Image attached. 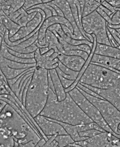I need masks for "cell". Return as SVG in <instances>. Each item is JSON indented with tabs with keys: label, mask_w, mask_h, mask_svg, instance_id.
<instances>
[{
	"label": "cell",
	"mask_w": 120,
	"mask_h": 147,
	"mask_svg": "<svg viewBox=\"0 0 120 147\" xmlns=\"http://www.w3.org/2000/svg\"><path fill=\"white\" fill-rule=\"evenodd\" d=\"M40 115L59 122L80 125L92 122L67 93L65 99L59 101L56 93L49 88L46 105Z\"/></svg>",
	"instance_id": "6da1fadb"
},
{
	"label": "cell",
	"mask_w": 120,
	"mask_h": 147,
	"mask_svg": "<svg viewBox=\"0 0 120 147\" xmlns=\"http://www.w3.org/2000/svg\"><path fill=\"white\" fill-rule=\"evenodd\" d=\"M48 94V71L36 67L28 87L24 104L33 118L40 115L44 109Z\"/></svg>",
	"instance_id": "7a4b0ae2"
},
{
	"label": "cell",
	"mask_w": 120,
	"mask_h": 147,
	"mask_svg": "<svg viewBox=\"0 0 120 147\" xmlns=\"http://www.w3.org/2000/svg\"><path fill=\"white\" fill-rule=\"evenodd\" d=\"M0 126L10 133L19 145L34 141L38 143L42 138L31 125L8 104L0 112Z\"/></svg>",
	"instance_id": "3957f363"
},
{
	"label": "cell",
	"mask_w": 120,
	"mask_h": 147,
	"mask_svg": "<svg viewBox=\"0 0 120 147\" xmlns=\"http://www.w3.org/2000/svg\"><path fill=\"white\" fill-rule=\"evenodd\" d=\"M79 83L97 88L120 91V74L101 65L90 63Z\"/></svg>",
	"instance_id": "277c9868"
},
{
	"label": "cell",
	"mask_w": 120,
	"mask_h": 147,
	"mask_svg": "<svg viewBox=\"0 0 120 147\" xmlns=\"http://www.w3.org/2000/svg\"><path fill=\"white\" fill-rule=\"evenodd\" d=\"M78 88L97 108L105 121L112 131L116 134L120 136V131L119 130V126L120 124V111L104 99L92 96L80 88Z\"/></svg>",
	"instance_id": "5b68a950"
},
{
	"label": "cell",
	"mask_w": 120,
	"mask_h": 147,
	"mask_svg": "<svg viewBox=\"0 0 120 147\" xmlns=\"http://www.w3.org/2000/svg\"><path fill=\"white\" fill-rule=\"evenodd\" d=\"M81 24L85 32L95 36L97 43L111 46L107 34V22L96 11L82 17Z\"/></svg>",
	"instance_id": "8992f818"
},
{
	"label": "cell",
	"mask_w": 120,
	"mask_h": 147,
	"mask_svg": "<svg viewBox=\"0 0 120 147\" xmlns=\"http://www.w3.org/2000/svg\"><path fill=\"white\" fill-rule=\"evenodd\" d=\"M70 97L78 105L83 112L93 122L95 123L105 131L111 133L120 139V135L115 133L105 121L97 108L86 98L79 90L76 87L68 92Z\"/></svg>",
	"instance_id": "52a82bcc"
},
{
	"label": "cell",
	"mask_w": 120,
	"mask_h": 147,
	"mask_svg": "<svg viewBox=\"0 0 120 147\" xmlns=\"http://www.w3.org/2000/svg\"><path fill=\"white\" fill-rule=\"evenodd\" d=\"M43 133L46 136L68 134L63 127L56 121L43 115H38L34 118Z\"/></svg>",
	"instance_id": "ba28073f"
},
{
	"label": "cell",
	"mask_w": 120,
	"mask_h": 147,
	"mask_svg": "<svg viewBox=\"0 0 120 147\" xmlns=\"http://www.w3.org/2000/svg\"><path fill=\"white\" fill-rule=\"evenodd\" d=\"M58 53L54 49H50L43 55H41L39 49L34 52V58L36 61V67L47 70L56 69L58 67Z\"/></svg>",
	"instance_id": "9c48e42d"
},
{
	"label": "cell",
	"mask_w": 120,
	"mask_h": 147,
	"mask_svg": "<svg viewBox=\"0 0 120 147\" xmlns=\"http://www.w3.org/2000/svg\"><path fill=\"white\" fill-rule=\"evenodd\" d=\"M56 24L65 25L73 32L72 26L64 17L58 16L50 17L47 19H45L39 30L38 41L36 43L38 48L40 46L48 47L46 43V33L50 26Z\"/></svg>",
	"instance_id": "30bf717a"
},
{
	"label": "cell",
	"mask_w": 120,
	"mask_h": 147,
	"mask_svg": "<svg viewBox=\"0 0 120 147\" xmlns=\"http://www.w3.org/2000/svg\"><path fill=\"white\" fill-rule=\"evenodd\" d=\"M93 147H120V138L108 131H103L86 140Z\"/></svg>",
	"instance_id": "8fae6325"
},
{
	"label": "cell",
	"mask_w": 120,
	"mask_h": 147,
	"mask_svg": "<svg viewBox=\"0 0 120 147\" xmlns=\"http://www.w3.org/2000/svg\"><path fill=\"white\" fill-rule=\"evenodd\" d=\"M52 3L56 5L62 11L64 17L69 22L72 26L73 28V37L72 38L75 40H86L80 32V30L76 25L70 5L66 0H54L51 1Z\"/></svg>",
	"instance_id": "7c38bea8"
},
{
	"label": "cell",
	"mask_w": 120,
	"mask_h": 147,
	"mask_svg": "<svg viewBox=\"0 0 120 147\" xmlns=\"http://www.w3.org/2000/svg\"><path fill=\"white\" fill-rule=\"evenodd\" d=\"M58 58L63 65L76 72H79L86 62L80 56H68L61 53H58Z\"/></svg>",
	"instance_id": "4fadbf2b"
},
{
	"label": "cell",
	"mask_w": 120,
	"mask_h": 147,
	"mask_svg": "<svg viewBox=\"0 0 120 147\" xmlns=\"http://www.w3.org/2000/svg\"><path fill=\"white\" fill-rule=\"evenodd\" d=\"M91 63H97L112 68V70L120 74V59L95 54L91 59Z\"/></svg>",
	"instance_id": "5bb4252c"
},
{
	"label": "cell",
	"mask_w": 120,
	"mask_h": 147,
	"mask_svg": "<svg viewBox=\"0 0 120 147\" xmlns=\"http://www.w3.org/2000/svg\"><path fill=\"white\" fill-rule=\"evenodd\" d=\"M36 13L37 12L28 13L27 11L22 7L9 15L8 17L21 27H24L32 20Z\"/></svg>",
	"instance_id": "9a60e30c"
},
{
	"label": "cell",
	"mask_w": 120,
	"mask_h": 147,
	"mask_svg": "<svg viewBox=\"0 0 120 147\" xmlns=\"http://www.w3.org/2000/svg\"><path fill=\"white\" fill-rule=\"evenodd\" d=\"M48 71L53 82L55 90V93L56 94L58 100L59 101H62L66 98L67 93H66L65 88L63 87L62 83L60 82L56 69H53Z\"/></svg>",
	"instance_id": "2e32d148"
},
{
	"label": "cell",
	"mask_w": 120,
	"mask_h": 147,
	"mask_svg": "<svg viewBox=\"0 0 120 147\" xmlns=\"http://www.w3.org/2000/svg\"><path fill=\"white\" fill-rule=\"evenodd\" d=\"M95 54L120 59V49L111 46L96 43Z\"/></svg>",
	"instance_id": "e0dca14e"
},
{
	"label": "cell",
	"mask_w": 120,
	"mask_h": 147,
	"mask_svg": "<svg viewBox=\"0 0 120 147\" xmlns=\"http://www.w3.org/2000/svg\"><path fill=\"white\" fill-rule=\"evenodd\" d=\"M46 43L49 49H54L58 53H62L63 51L60 42L56 36L50 31L47 30L46 33Z\"/></svg>",
	"instance_id": "ac0fdd59"
},
{
	"label": "cell",
	"mask_w": 120,
	"mask_h": 147,
	"mask_svg": "<svg viewBox=\"0 0 120 147\" xmlns=\"http://www.w3.org/2000/svg\"><path fill=\"white\" fill-rule=\"evenodd\" d=\"M0 69L2 74L4 76L6 80H11L16 78L28 69H16L9 67L5 63L0 59ZM29 69V68H28Z\"/></svg>",
	"instance_id": "d6986e66"
},
{
	"label": "cell",
	"mask_w": 120,
	"mask_h": 147,
	"mask_svg": "<svg viewBox=\"0 0 120 147\" xmlns=\"http://www.w3.org/2000/svg\"><path fill=\"white\" fill-rule=\"evenodd\" d=\"M56 122L59 123L63 127V128L66 132V133L71 137V138L73 139L75 143L80 142V141H85L82 138L80 137L79 134V131L77 129L76 125H72V124H69L65 123L59 122L57 121Z\"/></svg>",
	"instance_id": "ffe728a7"
},
{
	"label": "cell",
	"mask_w": 120,
	"mask_h": 147,
	"mask_svg": "<svg viewBox=\"0 0 120 147\" xmlns=\"http://www.w3.org/2000/svg\"><path fill=\"white\" fill-rule=\"evenodd\" d=\"M2 23L3 25L6 27V30L8 31L9 38L13 36L21 27L20 26L9 19L7 16L4 17L2 20Z\"/></svg>",
	"instance_id": "44dd1931"
},
{
	"label": "cell",
	"mask_w": 120,
	"mask_h": 147,
	"mask_svg": "<svg viewBox=\"0 0 120 147\" xmlns=\"http://www.w3.org/2000/svg\"><path fill=\"white\" fill-rule=\"evenodd\" d=\"M0 59L2 60L4 63H5L9 67L13 69H28L31 68L36 67V63L25 64V63H18L11 60H8L7 59L2 57L1 55H0Z\"/></svg>",
	"instance_id": "7402d4cb"
},
{
	"label": "cell",
	"mask_w": 120,
	"mask_h": 147,
	"mask_svg": "<svg viewBox=\"0 0 120 147\" xmlns=\"http://www.w3.org/2000/svg\"><path fill=\"white\" fill-rule=\"evenodd\" d=\"M100 5H101L100 3L95 0H85L82 16V17L86 16L95 11L100 6Z\"/></svg>",
	"instance_id": "603a6c76"
},
{
	"label": "cell",
	"mask_w": 120,
	"mask_h": 147,
	"mask_svg": "<svg viewBox=\"0 0 120 147\" xmlns=\"http://www.w3.org/2000/svg\"><path fill=\"white\" fill-rule=\"evenodd\" d=\"M38 32H37L36 34H34L33 36L30 37L29 38H28V40L22 42V43H21L16 46H12V47L7 46V45L6 46L9 49L13 50L15 51H17L19 49H24V48H26V47H28L31 46L32 44H33L35 42L38 41Z\"/></svg>",
	"instance_id": "cb8c5ba5"
},
{
	"label": "cell",
	"mask_w": 120,
	"mask_h": 147,
	"mask_svg": "<svg viewBox=\"0 0 120 147\" xmlns=\"http://www.w3.org/2000/svg\"><path fill=\"white\" fill-rule=\"evenodd\" d=\"M110 23L107 24V27L113 28L118 29L120 28V8L116 7V11L113 12L110 16Z\"/></svg>",
	"instance_id": "d4e9b609"
},
{
	"label": "cell",
	"mask_w": 120,
	"mask_h": 147,
	"mask_svg": "<svg viewBox=\"0 0 120 147\" xmlns=\"http://www.w3.org/2000/svg\"><path fill=\"white\" fill-rule=\"evenodd\" d=\"M57 135L47 136L48 140L46 141L44 138H41L35 147H59L58 144L55 140Z\"/></svg>",
	"instance_id": "484cf974"
},
{
	"label": "cell",
	"mask_w": 120,
	"mask_h": 147,
	"mask_svg": "<svg viewBox=\"0 0 120 147\" xmlns=\"http://www.w3.org/2000/svg\"><path fill=\"white\" fill-rule=\"evenodd\" d=\"M55 140L58 144L59 147H66L75 143L71 137L68 134L57 135Z\"/></svg>",
	"instance_id": "4316f807"
},
{
	"label": "cell",
	"mask_w": 120,
	"mask_h": 147,
	"mask_svg": "<svg viewBox=\"0 0 120 147\" xmlns=\"http://www.w3.org/2000/svg\"><path fill=\"white\" fill-rule=\"evenodd\" d=\"M31 33L29 31L26 26L21 27L16 34L11 38H9V41L11 42H15L24 38L30 34Z\"/></svg>",
	"instance_id": "83f0119b"
},
{
	"label": "cell",
	"mask_w": 120,
	"mask_h": 147,
	"mask_svg": "<svg viewBox=\"0 0 120 147\" xmlns=\"http://www.w3.org/2000/svg\"><path fill=\"white\" fill-rule=\"evenodd\" d=\"M61 53L65 55H68V56H80L83 58L86 61L89 56V55L88 53L80 50H64L63 49V51Z\"/></svg>",
	"instance_id": "f1b7e54d"
},
{
	"label": "cell",
	"mask_w": 120,
	"mask_h": 147,
	"mask_svg": "<svg viewBox=\"0 0 120 147\" xmlns=\"http://www.w3.org/2000/svg\"><path fill=\"white\" fill-rule=\"evenodd\" d=\"M101 132V131H100L96 129H90L88 131H80L79 132V134L81 138H82L84 140H86L87 139L95 136L96 135L99 134Z\"/></svg>",
	"instance_id": "f546056e"
},
{
	"label": "cell",
	"mask_w": 120,
	"mask_h": 147,
	"mask_svg": "<svg viewBox=\"0 0 120 147\" xmlns=\"http://www.w3.org/2000/svg\"><path fill=\"white\" fill-rule=\"evenodd\" d=\"M8 52L12 55L16 56L17 57L22 58H33L34 56V52L30 53H22L20 52H18L13 50L9 49L7 47Z\"/></svg>",
	"instance_id": "4dcf8cb0"
},
{
	"label": "cell",
	"mask_w": 120,
	"mask_h": 147,
	"mask_svg": "<svg viewBox=\"0 0 120 147\" xmlns=\"http://www.w3.org/2000/svg\"><path fill=\"white\" fill-rule=\"evenodd\" d=\"M42 3V0H24V5L22 7L24 10L27 11L32 8V7Z\"/></svg>",
	"instance_id": "1f68e13d"
},
{
	"label": "cell",
	"mask_w": 120,
	"mask_h": 147,
	"mask_svg": "<svg viewBox=\"0 0 120 147\" xmlns=\"http://www.w3.org/2000/svg\"><path fill=\"white\" fill-rule=\"evenodd\" d=\"M59 77L60 82L62 83V84L63 87L65 88V90H66V89L68 88L69 87H70L72 85V83L75 81L74 80H70L66 79V78H64L62 76H59Z\"/></svg>",
	"instance_id": "d6a6232c"
},
{
	"label": "cell",
	"mask_w": 120,
	"mask_h": 147,
	"mask_svg": "<svg viewBox=\"0 0 120 147\" xmlns=\"http://www.w3.org/2000/svg\"><path fill=\"white\" fill-rule=\"evenodd\" d=\"M107 34L109 41L111 44V46L112 47H117V48L119 47L120 46L117 43V42L115 40V38L113 37V36H112V34L111 33V32L109 31L108 28L107 30Z\"/></svg>",
	"instance_id": "836d02e7"
},
{
	"label": "cell",
	"mask_w": 120,
	"mask_h": 147,
	"mask_svg": "<svg viewBox=\"0 0 120 147\" xmlns=\"http://www.w3.org/2000/svg\"><path fill=\"white\" fill-rule=\"evenodd\" d=\"M113 7H117L120 6V0H106Z\"/></svg>",
	"instance_id": "e575fe53"
},
{
	"label": "cell",
	"mask_w": 120,
	"mask_h": 147,
	"mask_svg": "<svg viewBox=\"0 0 120 147\" xmlns=\"http://www.w3.org/2000/svg\"><path fill=\"white\" fill-rule=\"evenodd\" d=\"M37 144V143L34 142V141H31V142H29L24 144L19 145V146L20 147H35Z\"/></svg>",
	"instance_id": "d590c367"
},
{
	"label": "cell",
	"mask_w": 120,
	"mask_h": 147,
	"mask_svg": "<svg viewBox=\"0 0 120 147\" xmlns=\"http://www.w3.org/2000/svg\"><path fill=\"white\" fill-rule=\"evenodd\" d=\"M38 49H40L41 55H43L47 53L49 50H50L49 49L48 47H46V46H40V47H38Z\"/></svg>",
	"instance_id": "8d00e7d4"
},
{
	"label": "cell",
	"mask_w": 120,
	"mask_h": 147,
	"mask_svg": "<svg viewBox=\"0 0 120 147\" xmlns=\"http://www.w3.org/2000/svg\"><path fill=\"white\" fill-rule=\"evenodd\" d=\"M79 4H80V7L81 9L82 12L83 11V9H84V4H85V0H78Z\"/></svg>",
	"instance_id": "74e56055"
},
{
	"label": "cell",
	"mask_w": 120,
	"mask_h": 147,
	"mask_svg": "<svg viewBox=\"0 0 120 147\" xmlns=\"http://www.w3.org/2000/svg\"><path fill=\"white\" fill-rule=\"evenodd\" d=\"M69 146H72V147H83L82 146H80L79 144H76V143H73V144H70Z\"/></svg>",
	"instance_id": "f35d334b"
},
{
	"label": "cell",
	"mask_w": 120,
	"mask_h": 147,
	"mask_svg": "<svg viewBox=\"0 0 120 147\" xmlns=\"http://www.w3.org/2000/svg\"><path fill=\"white\" fill-rule=\"evenodd\" d=\"M52 1H54V0H42V3H48V2H50Z\"/></svg>",
	"instance_id": "ab89813d"
},
{
	"label": "cell",
	"mask_w": 120,
	"mask_h": 147,
	"mask_svg": "<svg viewBox=\"0 0 120 147\" xmlns=\"http://www.w3.org/2000/svg\"><path fill=\"white\" fill-rule=\"evenodd\" d=\"M119 130L120 131V125H119Z\"/></svg>",
	"instance_id": "60d3db41"
},
{
	"label": "cell",
	"mask_w": 120,
	"mask_h": 147,
	"mask_svg": "<svg viewBox=\"0 0 120 147\" xmlns=\"http://www.w3.org/2000/svg\"><path fill=\"white\" fill-rule=\"evenodd\" d=\"M117 48H119V49H120V47H117Z\"/></svg>",
	"instance_id": "b9f144b4"
},
{
	"label": "cell",
	"mask_w": 120,
	"mask_h": 147,
	"mask_svg": "<svg viewBox=\"0 0 120 147\" xmlns=\"http://www.w3.org/2000/svg\"></svg>",
	"instance_id": "7bdbcfd3"
}]
</instances>
